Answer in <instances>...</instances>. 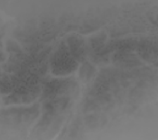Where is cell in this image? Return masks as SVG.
Returning <instances> with one entry per match:
<instances>
[{"label":"cell","mask_w":158,"mask_h":140,"mask_svg":"<svg viewBox=\"0 0 158 140\" xmlns=\"http://www.w3.org/2000/svg\"><path fill=\"white\" fill-rule=\"evenodd\" d=\"M39 114L38 103L30 107L10 108L1 111V122L12 128L21 129L29 125Z\"/></svg>","instance_id":"6da1fadb"},{"label":"cell","mask_w":158,"mask_h":140,"mask_svg":"<svg viewBox=\"0 0 158 140\" xmlns=\"http://www.w3.org/2000/svg\"><path fill=\"white\" fill-rule=\"evenodd\" d=\"M52 73L57 76H64L72 73L77 68V61L72 55L64 42L59 45L50 60Z\"/></svg>","instance_id":"7a4b0ae2"},{"label":"cell","mask_w":158,"mask_h":140,"mask_svg":"<svg viewBox=\"0 0 158 140\" xmlns=\"http://www.w3.org/2000/svg\"><path fill=\"white\" fill-rule=\"evenodd\" d=\"M77 88V82L71 78L55 80L46 83L42 89V99L45 100L68 97Z\"/></svg>","instance_id":"3957f363"},{"label":"cell","mask_w":158,"mask_h":140,"mask_svg":"<svg viewBox=\"0 0 158 140\" xmlns=\"http://www.w3.org/2000/svg\"><path fill=\"white\" fill-rule=\"evenodd\" d=\"M41 94L39 85H19L3 98L5 105H22L31 103Z\"/></svg>","instance_id":"277c9868"},{"label":"cell","mask_w":158,"mask_h":140,"mask_svg":"<svg viewBox=\"0 0 158 140\" xmlns=\"http://www.w3.org/2000/svg\"><path fill=\"white\" fill-rule=\"evenodd\" d=\"M71 100L69 97H60L46 100L44 103L42 108L45 114L56 116L69 108Z\"/></svg>","instance_id":"5b68a950"},{"label":"cell","mask_w":158,"mask_h":140,"mask_svg":"<svg viewBox=\"0 0 158 140\" xmlns=\"http://www.w3.org/2000/svg\"><path fill=\"white\" fill-rule=\"evenodd\" d=\"M68 47L72 55L77 62H83L86 55V47L83 39L72 36L67 39Z\"/></svg>","instance_id":"8992f818"},{"label":"cell","mask_w":158,"mask_h":140,"mask_svg":"<svg viewBox=\"0 0 158 140\" xmlns=\"http://www.w3.org/2000/svg\"><path fill=\"white\" fill-rule=\"evenodd\" d=\"M113 62L121 67H133L139 64L140 61L135 56L129 54L127 52H118L112 57Z\"/></svg>","instance_id":"52a82bcc"},{"label":"cell","mask_w":158,"mask_h":140,"mask_svg":"<svg viewBox=\"0 0 158 140\" xmlns=\"http://www.w3.org/2000/svg\"><path fill=\"white\" fill-rule=\"evenodd\" d=\"M95 73V67L88 62H85L79 68V77L83 82L87 83L92 80Z\"/></svg>","instance_id":"ba28073f"},{"label":"cell","mask_w":158,"mask_h":140,"mask_svg":"<svg viewBox=\"0 0 158 140\" xmlns=\"http://www.w3.org/2000/svg\"><path fill=\"white\" fill-rule=\"evenodd\" d=\"M106 39V34L104 33H98L89 39L90 45L95 53L98 52L105 46V42Z\"/></svg>","instance_id":"9c48e42d"},{"label":"cell","mask_w":158,"mask_h":140,"mask_svg":"<svg viewBox=\"0 0 158 140\" xmlns=\"http://www.w3.org/2000/svg\"><path fill=\"white\" fill-rule=\"evenodd\" d=\"M15 88L10 77L3 74L1 77V92L3 94H9Z\"/></svg>","instance_id":"30bf717a"},{"label":"cell","mask_w":158,"mask_h":140,"mask_svg":"<svg viewBox=\"0 0 158 140\" xmlns=\"http://www.w3.org/2000/svg\"><path fill=\"white\" fill-rule=\"evenodd\" d=\"M86 123L89 126L91 127H98L99 125H101L102 123H103L104 120L101 116L97 115H90L88 116L87 118Z\"/></svg>","instance_id":"8fae6325"},{"label":"cell","mask_w":158,"mask_h":140,"mask_svg":"<svg viewBox=\"0 0 158 140\" xmlns=\"http://www.w3.org/2000/svg\"><path fill=\"white\" fill-rule=\"evenodd\" d=\"M142 45V47L141 48H140V50H142V53H141L143 55V56L145 58H151V57H152V52L153 50H154L155 48H153L152 44L150 43V42H145L144 44H141Z\"/></svg>","instance_id":"7c38bea8"},{"label":"cell","mask_w":158,"mask_h":140,"mask_svg":"<svg viewBox=\"0 0 158 140\" xmlns=\"http://www.w3.org/2000/svg\"><path fill=\"white\" fill-rule=\"evenodd\" d=\"M6 46H7V50L8 52H12L13 54L22 53L19 46L15 42L9 41L7 42Z\"/></svg>","instance_id":"4fadbf2b"}]
</instances>
